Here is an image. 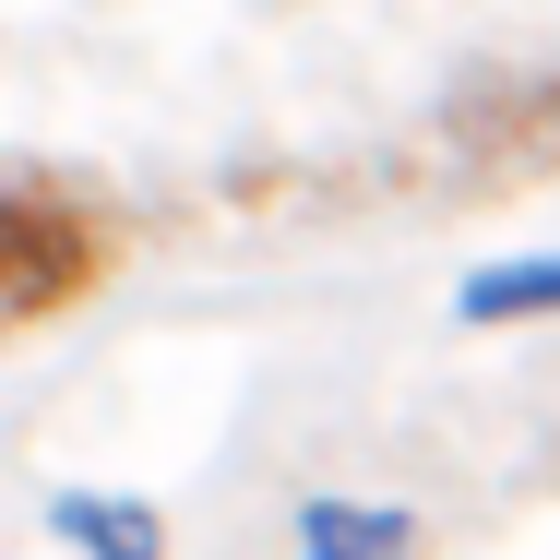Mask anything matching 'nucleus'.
<instances>
[{
    "label": "nucleus",
    "instance_id": "obj_4",
    "mask_svg": "<svg viewBox=\"0 0 560 560\" xmlns=\"http://www.w3.org/2000/svg\"><path fill=\"white\" fill-rule=\"evenodd\" d=\"M453 323H560V250L549 262H477L453 287Z\"/></svg>",
    "mask_w": 560,
    "mask_h": 560
},
{
    "label": "nucleus",
    "instance_id": "obj_2",
    "mask_svg": "<svg viewBox=\"0 0 560 560\" xmlns=\"http://www.w3.org/2000/svg\"><path fill=\"white\" fill-rule=\"evenodd\" d=\"M287 560H418V513H406V501L323 489V501L287 513Z\"/></svg>",
    "mask_w": 560,
    "mask_h": 560
},
{
    "label": "nucleus",
    "instance_id": "obj_3",
    "mask_svg": "<svg viewBox=\"0 0 560 560\" xmlns=\"http://www.w3.org/2000/svg\"><path fill=\"white\" fill-rule=\"evenodd\" d=\"M48 525H60L84 560H167L155 501H119V489H60V501H48Z\"/></svg>",
    "mask_w": 560,
    "mask_h": 560
},
{
    "label": "nucleus",
    "instance_id": "obj_1",
    "mask_svg": "<svg viewBox=\"0 0 560 560\" xmlns=\"http://www.w3.org/2000/svg\"><path fill=\"white\" fill-rule=\"evenodd\" d=\"M96 275H108V226L48 179H0V335L72 311Z\"/></svg>",
    "mask_w": 560,
    "mask_h": 560
}]
</instances>
